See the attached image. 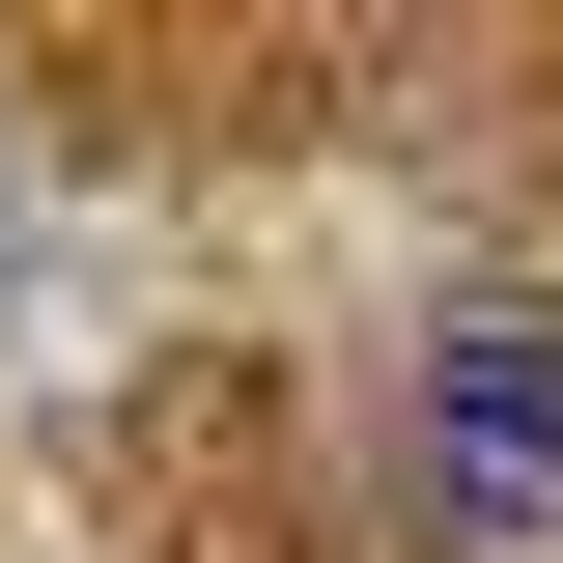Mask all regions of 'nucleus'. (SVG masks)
<instances>
[{
  "label": "nucleus",
  "mask_w": 563,
  "mask_h": 563,
  "mask_svg": "<svg viewBox=\"0 0 563 563\" xmlns=\"http://www.w3.org/2000/svg\"><path fill=\"white\" fill-rule=\"evenodd\" d=\"M422 451L479 507H563V310H451L422 339Z\"/></svg>",
  "instance_id": "nucleus-1"
}]
</instances>
